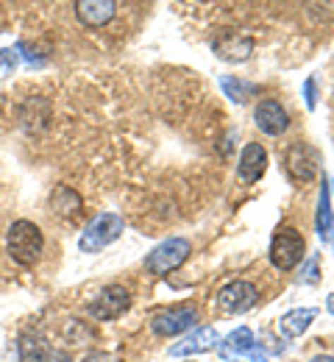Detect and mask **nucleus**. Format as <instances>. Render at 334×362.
I'll use <instances>...</instances> for the list:
<instances>
[{
  "mask_svg": "<svg viewBox=\"0 0 334 362\" xmlns=\"http://www.w3.org/2000/svg\"><path fill=\"white\" fill-rule=\"evenodd\" d=\"M187 362H192V360H187Z\"/></svg>",
  "mask_w": 334,
  "mask_h": 362,
  "instance_id": "27",
  "label": "nucleus"
},
{
  "mask_svg": "<svg viewBox=\"0 0 334 362\" xmlns=\"http://www.w3.org/2000/svg\"><path fill=\"white\" fill-rule=\"evenodd\" d=\"M48 362H73V360H70L67 351H53V354L48 357Z\"/></svg>",
  "mask_w": 334,
  "mask_h": 362,
  "instance_id": "24",
  "label": "nucleus"
},
{
  "mask_svg": "<svg viewBox=\"0 0 334 362\" xmlns=\"http://www.w3.org/2000/svg\"><path fill=\"white\" fill-rule=\"evenodd\" d=\"M326 304H329V313H332V315H334V293H332V296H329V301H326Z\"/></svg>",
  "mask_w": 334,
  "mask_h": 362,
  "instance_id": "25",
  "label": "nucleus"
},
{
  "mask_svg": "<svg viewBox=\"0 0 334 362\" xmlns=\"http://www.w3.org/2000/svg\"><path fill=\"white\" fill-rule=\"evenodd\" d=\"M50 204H53V209L61 212V215H76V212L81 209V198H78V192H73L70 187H59V189L50 195Z\"/></svg>",
  "mask_w": 334,
  "mask_h": 362,
  "instance_id": "18",
  "label": "nucleus"
},
{
  "mask_svg": "<svg viewBox=\"0 0 334 362\" xmlns=\"http://www.w3.org/2000/svg\"><path fill=\"white\" fill-rule=\"evenodd\" d=\"M50 351L42 334L28 332L20 337V362H48Z\"/></svg>",
  "mask_w": 334,
  "mask_h": 362,
  "instance_id": "15",
  "label": "nucleus"
},
{
  "mask_svg": "<svg viewBox=\"0 0 334 362\" xmlns=\"http://www.w3.org/2000/svg\"><path fill=\"white\" fill-rule=\"evenodd\" d=\"M6 248L11 254L14 262L20 265H34L40 257H42V248H45V237L37 223L31 221H17L8 228V237H6Z\"/></svg>",
  "mask_w": 334,
  "mask_h": 362,
  "instance_id": "1",
  "label": "nucleus"
},
{
  "mask_svg": "<svg viewBox=\"0 0 334 362\" xmlns=\"http://www.w3.org/2000/svg\"><path fill=\"white\" fill-rule=\"evenodd\" d=\"M315 226H318V234H321V240H323V243H329V240H332V231H334L332 187H329L326 176H323V181H321V198H318V221H315Z\"/></svg>",
  "mask_w": 334,
  "mask_h": 362,
  "instance_id": "14",
  "label": "nucleus"
},
{
  "mask_svg": "<svg viewBox=\"0 0 334 362\" xmlns=\"http://www.w3.org/2000/svg\"><path fill=\"white\" fill-rule=\"evenodd\" d=\"M318 168H321V153L309 145V142H295L290 151H287V170L295 181H312L318 176Z\"/></svg>",
  "mask_w": 334,
  "mask_h": 362,
  "instance_id": "6",
  "label": "nucleus"
},
{
  "mask_svg": "<svg viewBox=\"0 0 334 362\" xmlns=\"http://www.w3.org/2000/svg\"><path fill=\"white\" fill-rule=\"evenodd\" d=\"M304 259V237L295 228H282L276 231L270 243V262L279 271H292Z\"/></svg>",
  "mask_w": 334,
  "mask_h": 362,
  "instance_id": "4",
  "label": "nucleus"
},
{
  "mask_svg": "<svg viewBox=\"0 0 334 362\" xmlns=\"http://www.w3.org/2000/svg\"><path fill=\"white\" fill-rule=\"evenodd\" d=\"M251 349H254V332L245 329V326H239L237 332H232L226 337V343L220 346V354L226 360H232V357H239V354H248Z\"/></svg>",
  "mask_w": 334,
  "mask_h": 362,
  "instance_id": "16",
  "label": "nucleus"
},
{
  "mask_svg": "<svg viewBox=\"0 0 334 362\" xmlns=\"http://www.w3.org/2000/svg\"><path fill=\"white\" fill-rule=\"evenodd\" d=\"M254 120H256V126H259V132H265V134L270 136H279L287 132V126H290V117H287V112L279 106V100H262L259 106H256V112H254Z\"/></svg>",
  "mask_w": 334,
  "mask_h": 362,
  "instance_id": "9",
  "label": "nucleus"
},
{
  "mask_svg": "<svg viewBox=\"0 0 334 362\" xmlns=\"http://www.w3.org/2000/svg\"><path fill=\"white\" fill-rule=\"evenodd\" d=\"M265 168H268V153H265V148H262L259 142H248L245 151H242V159H239V168H237L239 181H245V184L259 181L262 173H265Z\"/></svg>",
  "mask_w": 334,
  "mask_h": 362,
  "instance_id": "11",
  "label": "nucleus"
},
{
  "mask_svg": "<svg viewBox=\"0 0 334 362\" xmlns=\"http://www.w3.org/2000/svg\"><path fill=\"white\" fill-rule=\"evenodd\" d=\"M304 100H306V109L312 112L315 109V78H306V84H304Z\"/></svg>",
  "mask_w": 334,
  "mask_h": 362,
  "instance_id": "22",
  "label": "nucleus"
},
{
  "mask_svg": "<svg viewBox=\"0 0 334 362\" xmlns=\"http://www.w3.org/2000/svg\"><path fill=\"white\" fill-rule=\"evenodd\" d=\"M217 304H220V310L229 313V315L248 313V310L256 304V287L248 284V281H232V284H226V287L217 293Z\"/></svg>",
  "mask_w": 334,
  "mask_h": 362,
  "instance_id": "7",
  "label": "nucleus"
},
{
  "mask_svg": "<svg viewBox=\"0 0 334 362\" xmlns=\"http://www.w3.org/2000/svg\"><path fill=\"white\" fill-rule=\"evenodd\" d=\"M217 343H220V334H217V329H212V326H203V329L192 332V334L187 337V340H184V343L173 346V349H170V354H173V357L201 354V351H212Z\"/></svg>",
  "mask_w": 334,
  "mask_h": 362,
  "instance_id": "12",
  "label": "nucleus"
},
{
  "mask_svg": "<svg viewBox=\"0 0 334 362\" xmlns=\"http://www.w3.org/2000/svg\"><path fill=\"white\" fill-rule=\"evenodd\" d=\"M187 257H190V240H184V237H170V240H165L162 245H156V248L148 254L145 268L150 273H156V276H165V273L181 268V265L187 262Z\"/></svg>",
  "mask_w": 334,
  "mask_h": 362,
  "instance_id": "3",
  "label": "nucleus"
},
{
  "mask_svg": "<svg viewBox=\"0 0 334 362\" xmlns=\"http://www.w3.org/2000/svg\"><path fill=\"white\" fill-rule=\"evenodd\" d=\"M114 14H117V3H114V0H81V3H76V17H78L87 28H100V25H106Z\"/></svg>",
  "mask_w": 334,
  "mask_h": 362,
  "instance_id": "10",
  "label": "nucleus"
},
{
  "mask_svg": "<svg viewBox=\"0 0 334 362\" xmlns=\"http://www.w3.org/2000/svg\"><path fill=\"white\" fill-rule=\"evenodd\" d=\"M215 50L220 59L226 62H245L254 50V42L248 37H237V34H223L220 40H215Z\"/></svg>",
  "mask_w": 334,
  "mask_h": 362,
  "instance_id": "13",
  "label": "nucleus"
},
{
  "mask_svg": "<svg viewBox=\"0 0 334 362\" xmlns=\"http://www.w3.org/2000/svg\"><path fill=\"white\" fill-rule=\"evenodd\" d=\"M301 279H304L306 284H315V281H318V257H309V259H306V265H304V271H301Z\"/></svg>",
  "mask_w": 334,
  "mask_h": 362,
  "instance_id": "21",
  "label": "nucleus"
},
{
  "mask_svg": "<svg viewBox=\"0 0 334 362\" xmlns=\"http://www.w3.org/2000/svg\"><path fill=\"white\" fill-rule=\"evenodd\" d=\"M312 362H334V360H332V357H326V354H323V357H315Z\"/></svg>",
  "mask_w": 334,
  "mask_h": 362,
  "instance_id": "26",
  "label": "nucleus"
},
{
  "mask_svg": "<svg viewBox=\"0 0 334 362\" xmlns=\"http://www.w3.org/2000/svg\"><path fill=\"white\" fill-rule=\"evenodd\" d=\"M81 362H112L109 354H103V351H93V354H87Z\"/></svg>",
  "mask_w": 334,
  "mask_h": 362,
  "instance_id": "23",
  "label": "nucleus"
},
{
  "mask_svg": "<svg viewBox=\"0 0 334 362\" xmlns=\"http://www.w3.org/2000/svg\"><path fill=\"white\" fill-rule=\"evenodd\" d=\"M318 315V310H292V313H287L282 317V332H285L287 337H301L309 326H312V320Z\"/></svg>",
  "mask_w": 334,
  "mask_h": 362,
  "instance_id": "17",
  "label": "nucleus"
},
{
  "mask_svg": "<svg viewBox=\"0 0 334 362\" xmlns=\"http://www.w3.org/2000/svg\"><path fill=\"white\" fill-rule=\"evenodd\" d=\"M17 50H11V47H3L0 50V78H6V76H11L14 70H17Z\"/></svg>",
  "mask_w": 334,
  "mask_h": 362,
  "instance_id": "20",
  "label": "nucleus"
},
{
  "mask_svg": "<svg viewBox=\"0 0 334 362\" xmlns=\"http://www.w3.org/2000/svg\"><path fill=\"white\" fill-rule=\"evenodd\" d=\"M129 304H131L129 290L120 287V284H109V287H103L95 298L90 301L87 313L95 317V320H114V317L123 315L129 310Z\"/></svg>",
  "mask_w": 334,
  "mask_h": 362,
  "instance_id": "5",
  "label": "nucleus"
},
{
  "mask_svg": "<svg viewBox=\"0 0 334 362\" xmlns=\"http://www.w3.org/2000/svg\"><path fill=\"white\" fill-rule=\"evenodd\" d=\"M195 320H198V313L192 307H173V310L159 313L150 320V326L159 337H173V334H181L190 326H195Z\"/></svg>",
  "mask_w": 334,
  "mask_h": 362,
  "instance_id": "8",
  "label": "nucleus"
},
{
  "mask_svg": "<svg viewBox=\"0 0 334 362\" xmlns=\"http://www.w3.org/2000/svg\"><path fill=\"white\" fill-rule=\"evenodd\" d=\"M220 87H223V92H226L234 103H245L248 98L256 95V87H254V84L239 81V78H234V76H220Z\"/></svg>",
  "mask_w": 334,
  "mask_h": 362,
  "instance_id": "19",
  "label": "nucleus"
},
{
  "mask_svg": "<svg viewBox=\"0 0 334 362\" xmlns=\"http://www.w3.org/2000/svg\"><path fill=\"white\" fill-rule=\"evenodd\" d=\"M123 218L120 215H114V212H103V215H97L93 218L87 228L81 231V240H78V248L84 251V254H95L100 248H106V245H112L120 234H123Z\"/></svg>",
  "mask_w": 334,
  "mask_h": 362,
  "instance_id": "2",
  "label": "nucleus"
}]
</instances>
